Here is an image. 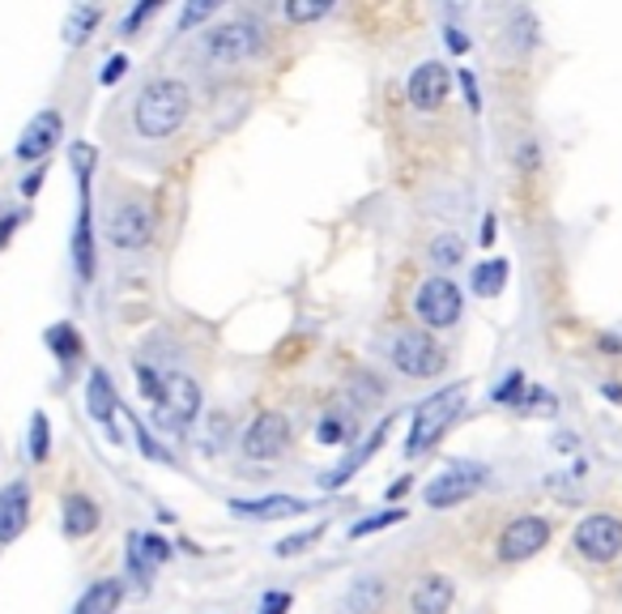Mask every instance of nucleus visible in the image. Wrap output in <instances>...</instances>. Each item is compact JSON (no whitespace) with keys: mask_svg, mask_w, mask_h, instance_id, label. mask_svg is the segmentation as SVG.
Instances as JSON below:
<instances>
[{"mask_svg":"<svg viewBox=\"0 0 622 614\" xmlns=\"http://www.w3.org/2000/svg\"><path fill=\"white\" fill-rule=\"evenodd\" d=\"M384 606V581H354V589L346 593V611L350 614H375Z\"/></svg>","mask_w":622,"mask_h":614,"instance_id":"obj_26","label":"nucleus"},{"mask_svg":"<svg viewBox=\"0 0 622 614\" xmlns=\"http://www.w3.org/2000/svg\"><path fill=\"white\" fill-rule=\"evenodd\" d=\"M550 520L537 517V513H524V517L508 520L503 525V534H499V559L503 563H524V559H533V554H542V550L550 547Z\"/></svg>","mask_w":622,"mask_h":614,"instance_id":"obj_8","label":"nucleus"},{"mask_svg":"<svg viewBox=\"0 0 622 614\" xmlns=\"http://www.w3.org/2000/svg\"><path fill=\"white\" fill-rule=\"evenodd\" d=\"M384 440H389V419L380 422V427H375V431H371V435H367V440H362L359 449L346 456V461H341L337 470H328L325 478H320V486H325V491H337V486H346L350 478H354V474H359L362 465H367V461L375 456V449H384Z\"/></svg>","mask_w":622,"mask_h":614,"instance_id":"obj_21","label":"nucleus"},{"mask_svg":"<svg viewBox=\"0 0 622 614\" xmlns=\"http://www.w3.org/2000/svg\"><path fill=\"white\" fill-rule=\"evenodd\" d=\"M154 235H159V218H154V209H150L145 201H120L116 214H111V223H107V239H111V248H120V252H141V248H150Z\"/></svg>","mask_w":622,"mask_h":614,"instance_id":"obj_7","label":"nucleus"},{"mask_svg":"<svg viewBox=\"0 0 622 614\" xmlns=\"http://www.w3.org/2000/svg\"><path fill=\"white\" fill-rule=\"evenodd\" d=\"M26 525H31V486L18 478L0 491V547L18 542Z\"/></svg>","mask_w":622,"mask_h":614,"instance_id":"obj_16","label":"nucleus"},{"mask_svg":"<svg viewBox=\"0 0 622 614\" xmlns=\"http://www.w3.org/2000/svg\"><path fill=\"white\" fill-rule=\"evenodd\" d=\"M61 137H65V120H61V111H39L31 125L22 129V141H18V159L22 162H39L43 166V159L61 146Z\"/></svg>","mask_w":622,"mask_h":614,"instance_id":"obj_12","label":"nucleus"},{"mask_svg":"<svg viewBox=\"0 0 622 614\" xmlns=\"http://www.w3.org/2000/svg\"><path fill=\"white\" fill-rule=\"evenodd\" d=\"M325 13H332L328 0H286V18L298 22V26H303V22H320Z\"/></svg>","mask_w":622,"mask_h":614,"instance_id":"obj_33","label":"nucleus"},{"mask_svg":"<svg viewBox=\"0 0 622 614\" xmlns=\"http://www.w3.org/2000/svg\"><path fill=\"white\" fill-rule=\"evenodd\" d=\"M521 410H533V414H555L558 397L555 392H546V388H528V397H524Z\"/></svg>","mask_w":622,"mask_h":614,"instance_id":"obj_39","label":"nucleus"},{"mask_svg":"<svg viewBox=\"0 0 622 614\" xmlns=\"http://www.w3.org/2000/svg\"><path fill=\"white\" fill-rule=\"evenodd\" d=\"M39 188H43V166H39V171H34V175H26V180H22V196H26V201H31V196L39 193Z\"/></svg>","mask_w":622,"mask_h":614,"instance_id":"obj_44","label":"nucleus"},{"mask_svg":"<svg viewBox=\"0 0 622 614\" xmlns=\"http://www.w3.org/2000/svg\"><path fill=\"white\" fill-rule=\"evenodd\" d=\"M26 453H31L34 465H47V456H52V419H47L43 410H34V414H31V431H26Z\"/></svg>","mask_w":622,"mask_h":614,"instance_id":"obj_27","label":"nucleus"},{"mask_svg":"<svg viewBox=\"0 0 622 614\" xmlns=\"http://www.w3.org/2000/svg\"><path fill=\"white\" fill-rule=\"evenodd\" d=\"M494 230H499V223H494V214H487V218H482V239H478L482 248H491L494 244Z\"/></svg>","mask_w":622,"mask_h":614,"instance_id":"obj_45","label":"nucleus"},{"mask_svg":"<svg viewBox=\"0 0 622 614\" xmlns=\"http://www.w3.org/2000/svg\"><path fill=\"white\" fill-rule=\"evenodd\" d=\"M457 82H460V95H465V107L478 116V111H482V90H478V77H473L469 68H460Z\"/></svg>","mask_w":622,"mask_h":614,"instance_id":"obj_40","label":"nucleus"},{"mask_svg":"<svg viewBox=\"0 0 622 614\" xmlns=\"http://www.w3.org/2000/svg\"><path fill=\"white\" fill-rule=\"evenodd\" d=\"M571 542L589 563H614L622 554V520L610 517V513H592L576 525Z\"/></svg>","mask_w":622,"mask_h":614,"instance_id":"obj_9","label":"nucleus"},{"mask_svg":"<svg viewBox=\"0 0 622 614\" xmlns=\"http://www.w3.org/2000/svg\"><path fill=\"white\" fill-rule=\"evenodd\" d=\"M43 342H47V351L61 358L65 367H73V363L81 358V333H77V328H73L68 321L52 324V328L43 333Z\"/></svg>","mask_w":622,"mask_h":614,"instance_id":"obj_24","label":"nucleus"},{"mask_svg":"<svg viewBox=\"0 0 622 614\" xmlns=\"http://www.w3.org/2000/svg\"><path fill=\"white\" fill-rule=\"evenodd\" d=\"M86 410H90V419L107 427V435H116V414H120V397H116V385H111V376L95 367L90 371V380H86Z\"/></svg>","mask_w":622,"mask_h":614,"instance_id":"obj_20","label":"nucleus"},{"mask_svg":"<svg viewBox=\"0 0 622 614\" xmlns=\"http://www.w3.org/2000/svg\"><path fill=\"white\" fill-rule=\"evenodd\" d=\"M393 367L410 380H430L448 367V351L426 328H410L393 342Z\"/></svg>","mask_w":622,"mask_h":614,"instance_id":"obj_6","label":"nucleus"},{"mask_svg":"<svg viewBox=\"0 0 622 614\" xmlns=\"http://www.w3.org/2000/svg\"><path fill=\"white\" fill-rule=\"evenodd\" d=\"M99 22H102L99 4H73V13L65 18V43L81 47V43L95 34V26H99Z\"/></svg>","mask_w":622,"mask_h":614,"instance_id":"obj_25","label":"nucleus"},{"mask_svg":"<svg viewBox=\"0 0 622 614\" xmlns=\"http://www.w3.org/2000/svg\"><path fill=\"white\" fill-rule=\"evenodd\" d=\"M414 316L426 324V328H452L465 316V291L448 273H435L426 278L418 294H414Z\"/></svg>","mask_w":622,"mask_h":614,"instance_id":"obj_5","label":"nucleus"},{"mask_svg":"<svg viewBox=\"0 0 622 614\" xmlns=\"http://www.w3.org/2000/svg\"><path fill=\"white\" fill-rule=\"evenodd\" d=\"M469 287L478 299H499V294L508 291V260H482V265H473V273H469Z\"/></svg>","mask_w":622,"mask_h":614,"instance_id":"obj_23","label":"nucleus"},{"mask_svg":"<svg viewBox=\"0 0 622 614\" xmlns=\"http://www.w3.org/2000/svg\"><path fill=\"white\" fill-rule=\"evenodd\" d=\"M171 554H175V547H171L166 538L132 529V534H129V577L141 584V589H145V584L154 581V572L163 568Z\"/></svg>","mask_w":622,"mask_h":614,"instance_id":"obj_13","label":"nucleus"},{"mask_svg":"<svg viewBox=\"0 0 622 614\" xmlns=\"http://www.w3.org/2000/svg\"><path fill=\"white\" fill-rule=\"evenodd\" d=\"M120 602H124V581L102 577V581H95L77 602H73V614H116L120 611Z\"/></svg>","mask_w":622,"mask_h":614,"instance_id":"obj_22","label":"nucleus"},{"mask_svg":"<svg viewBox=\"0 0 622 614\" xmlns=\"http://www.w3.org/2000/svg\"><path fill=\"white\" fill-rule=\"evenodd\" d=\"M200 414V385L188 371L163 376V397H159V419L166 427H188Z\"/></svg>","mask_w":622,"mask_h":614,"instance_id":"obj_11","label":"nucleus"},{"mask_svg":"<svg viewBox=\"0 0 622 614\" xmlns=\"http://www.w3.org/2000/svg\"><path fill=\"white\" fill-rule=\"evenodd\" d=\"M132 376H137V392H141L145 401H154V406H159V397H163V376H159L154 367H145V363H137V367H132Z\"/></svg>","mask_w":622,"mask_h":614,"instance_id":"obj_34","label":"nucleus"},{"mask_svg":"<svg viewBox=\"0 0 622 614\" xmlns=\"http://www.w3.org/2000/svg\"><path fill=\"white\" fill-rule=\"evenodd\" d=\"M234 517L243 520H291V517H303V513H312V504L307 499H298V495H264V499H230L227 504Z\"/></svg>","mask_w":622,"mask_h":614,"instance_id":"obj_17","label":"nucleus"},{"mask_svg":"<svg viewBox=\"0 0 622 614\" xmlns=\"http://www.w3.org/2000/svg\"><path fill=\"white\" fill-rule=\"evenodd\" d=\"M499 406H512V410H521L524 397H528V380H524V371H508L503 376V385L491 392Z\"/></svg>","mask_w":622,"mask_h":614,"instance_id":"obj_30","label":"nucleus"},{"mask_svg":"<svg viewBox=\"0 0 622 614\" xmlns=\"http://www.w3.org/2000/svg\"><path fill=\"white\" fill-rule=\"evenodd\" d=\"M465 397H469V385H452V388H439L435 397H426L423 406L414 410V422H410V440H405V456H426L444 435L448 427L460 419L465 410Z\"/></svg>","mask_w":622,"mask_h":614,"instance_id":"obj_2","label":"nucleus"},{"mask_svg":"<svg viewBox=\"0 0 622 614\" xmlns=\"http://www.w3.org/2000/svg\"><path fill=\"white\" fill-rule=\"evenodd\" d=\"M320 534H325V520H316L312 529H303V534H291V538H282L277 542V559H291V554H303V550L312 547V542H320Z\"/></svg>","mask_w":622,"mask_h":614,"instance_id":"obj_32","label":"nucleus"},{"mask_svg":"<svg viewBox=\"0 0 622 614\" xmlns=\"http://www.w3.org/2000/svg\"><path fill=\"white\" fill-rule=\"evenodd\" d=\"M159 9H163L159 0H150V4H132L129 18H124V26H120V34H124V39H129V34H137V26H145V22H150Z\"/></svg>","mask_w":622,"mask_h":614,"instance_id":"obj_37","label":"nucleus"},{"mask_svg":"<svg viewBox=\"0 0 622 614\" xmlns=\"http://www.w3.org/2000/svg\"><path fill=\"white\" fill-rule=\"evenodd\" d=\"M99 525H102V513L90 495L68 491L65 499H61V529H65V538L86 542V538H95V534H99Z\"/></svg>","mask_w":622,"mask_h":614,"instance_id":"obj_18","label":"nucleus"},{"mask_svg":"<svg viewBox=\"0 0 622 614\" xmlns=\"http://www.w3.org/2000/svg\"><path fill=\"white\" fill-rule=\"evenodd\" d=\"M73 269L81 282H95L99 273V252H95V209H90V188H81V209H77V230H73Z\"/></svg>","mask_w":622,"mask_h":614,"instance_id":"obj_15","label":"nucleus"},{"mask_svg":"<svg viewBox=\"0 0 622 614\" xmlns=\"http://www.w3.org/2000/svg\"><path fill=\"white\" fill-rule=\"evenodd\" d=\"M448 90H452V73L439 61H426V65L410 73V103L418 111H439L448 103Z\"/></svg>","mask_w":622,"mask_h":614,"instance_id":"obj_14","label":"nucleus"},{"mask_svg":"<svg viewBox=\"0 0 622 614\" xmlns=\"http://www.w3.org/2000/svg\"><path fill=\"white\" fill-rule=\"evenodd\" d=\"M316 435H320V444H332V449H337V444H350V440H354V427L328 414V419L320 422V431H316Z\"/></svg>","mask_w":622,"mask_h":614,"instance_id":"obj_36","label":"nucleus"},{"mask_svg":"<svg viewBox=\"0 0 622 614\" xmlns=\"http://www.w3.org/2000/svg\"><path fill=\"white\" fill-rule=\"evenodd\" d=\"M452 602H457V584L444 572H426L410 593V614H448Z\"/></svg>","mask_w":622,"mask_h":614,"instance_id":"obj_19","label":"nucleus"},{"mask_svg":"<svg viewBox=\"0 0 622 614\" xmlns=\"http://www.w3.org/2000/svg\"><path fill=\"white\" fill-rule=\"evenodd\" d=\"M491 478V470L482 465V461H448L430 483L423 486V499L426 508H457L465 499H473L482 486Z\"/></svg>","mask_w":622,"mask_h":614,"instance_id":"obj_3","label":"nucleus"},{"mask_svg":"<svg viewBox=\"0 0 622 614\" xmlns=\"http://www.w3.org/2000/svg\"><path fill=\"white\" fill-rule=\"evenodd\" d=\"M132 431H137V449L150 456V461H163V465L171 461V453H166V449H159V440L150 435V427H141V419L132 422Z\"/></svg>","mask_w":622,"mask_h":614,"instance_id":"obj_38","label":"nucleus"},{"mask_svg":"<svg viewBox=\"0 0 622 614\" xmlns=\"http://www.w3.org/2000/svg\"><path fill=\"white\" fill-rule=\"evenodd\" d=\"M601 392H605V401H619L622 406V385H605Z\"/></svg>","mask_w":622,"mask_h":614,"instance_id":"obj_47","label":"nucleus"},{"mask_svg":"<svg viewBox=\"0 0 622 614\" xmlns=\"http://www.w3.org/2000/svg\"><path fill=\"white\" fill-rule=\"evenodd\" d=\"M405 491H410V478H401V483H393V491H389V495H393V499H396V495H405Z\"/></svg>","mask_w":622,"mask_h":614,"instance_id":"obj_48","label":"nucleus"},{"mask_svg":"<svg viewBox=\"0 0 622 614\" xmlns=\"http://www.w3.org/2000/svg\"><path fill=\"white\" fill-rule=\"evenodd\" d=\"M205 56L214 65H243L252 61L264 47V26L257 18H234V22H222L214 31H205Z\"/></svg>","mask_w":622,"mask_h":614,"instance_id":"obj_4","label":"nucleus"},{"mask_svg":"<svg viewBox=\"0 0 622 614\" xmlns=\"http://www.w3.org/2000/svg\"><path fill=\"white\" fill-rule=\"evenodd\" d=\"M430 260H435V269H457L460 260H465V239L460 235H435L430 239Z\"/></svg>","mask_w":622,"mask_h":614,"instance_id":"obj_28","label":"nucleus"},{"mask_svg":"<svg viewBox=\"0 0 622 614\" xmlns=\"http://www.w3.org/2000/svg\"><path fill=\"white\" fill-rule=\"evenodd\" d=\"M444 39H448V47H452V52H469V39H465V31H457V26H448Z\"/></svg>","mask_w":622,"mask_h":614,"instance_id":"obj_43","label":"nucleus"},{"mask_svg":"<svg viewBox=\"0 0 622 614\" xmlns=\"http://www.w3.org/2000/svg\"><path fill=\"white\" fill-rule=\"evenodd\" d=\"M129 73V56L124 52H116L111 61H102V68H99V86H116L120 77Z\"/></svg>","mask_w":622,"mask_h":614,"instance_id":"obj_41","label":"nucleus"},{"mask_svg":"<svg viewBox=\"0 0 622 614\" xmlns=\"http://www.w3.org/2000/svg\"><path fill=\"white\" fill-rule=\"evenodd\" d=\"M410 517L405 508H384V513H375V517H362L350 525V538H367V534H380V529H389V525H401V520Z\"/></svg>","mask_w":622,"mask_h":614,"instance_id":"obj_31","label":"nucleus"},{"mask_svg":"<svg viewBox=\"0 0 622 614\" xmlns=\"http://www.w3.org/2000/svg\"><path fill=\"white\" fill-rule=\"evenodd\" d=\"M291 606H295V597L286 589H269L261 597V614H291Z\"/></svg>","mask_w":622,"mask_h":614,"instance_id":"obj_42","label":"nucleus"},{"mask_svg":"<svg viewBox=\"0 0 622 614\" xmlns=\"http://www.w3.org/2000/svg\"><path fill=\"white\" fill-rule=\"evenodd\" d=\"M218 13V0H200V4H184L179 9V31H193L200 22H209Z\"/></svg>","mask_w":622,"mask_h":614,"instance_id":"obj_35","label":"nucleus"},{"mask_svg":"<svg viewBox=\"0 0 622 614\" xmlns=\"http://www.w3.org/2000/svg\"><path fill=\"white\" fill-rule=\"evenodd\" d=\"M22 223V214H9V218H0V248L9 244V235H13V227Z\"/></svg>","mask_w":622,"mask_h":614,"instance_id":"obj_46","label":"nucleus"},{"mask_svg":"<svg viewBox=\"0 0 622 614\" xmlns=\"http://www.w3.org/2000/svg\"><path fill=\"white\" fill-rule=\"evenodd\" d=\"M95 162H99V150H95L90 141H73V150H68V166L77 171V184H81V188H90Z\"/></svg>","mask_w":622,"mask_h":614,"instance_id":"obj_29","label":"nucleus"},{"mask_svg":"<svg viewBox=\"0 0 622 614\" xmlns=\"http://www.w3.org/2000/svg\"><path fill=\"white\" fill-rule=\"evenodd\" d=\"M243 456L248 461H277V456L291 449V422L286 414H277V410H261L252 427L243 431Z\"/></svg>","mask_w":622,"mask_h":614,"instance_id":"obj_10","label":"nucleus"},{"mask_svg":"<svg viewBox=\"0 0 622 614\" xmlns=\"http://www.w3.org/2000/svg\"><path fill=\"white\" fill-rule=\"evenodd\" d=\"M193 116V90L179 77H154L132 98V129L145 141H166L188 125Z\"/></svg>","mask_w":622,"mask_h":614,"instance_id":"obj_1","label":"nucleus"}]
</instances>
